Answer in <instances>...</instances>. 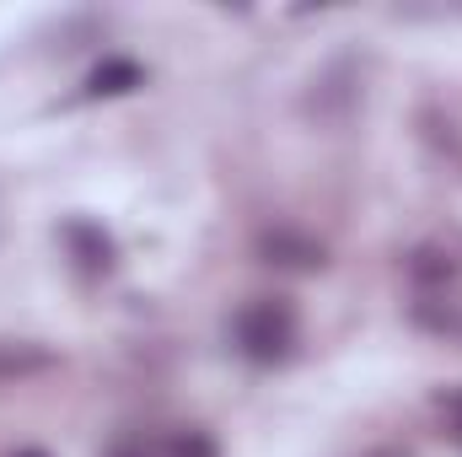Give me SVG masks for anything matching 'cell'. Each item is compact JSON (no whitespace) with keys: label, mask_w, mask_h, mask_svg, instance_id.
<instances>
[{"label":"cell","mask_w":462,"mask_h":457,"mask_svg":"<svg viewBox=\"0 0 462 457\" xmlns=\"http://www.w3.org/2000/svg\"><path fill=\"white\" fill-rule=\"evenodd\" d=\"M231 340L247 360H285L296 344V312L274 296H258L231 318Z\"/></svg>","instance_id":"cell-1"},{"label":"cell","mask_w":462,"mask_h":457,"mask_svg":"<svg viewBox=\"0 0 462 457\" xmlns=\"http://www.w3.org/2000/svg\"><path fill=\"white\" fill-rule=\"evenodd\" d=\"M258 253L280 269H323V242L307 237V231H291V227H274L258 237Z\"/></svg>","instance_id":"cell-2"},{"label":"cell","mask_w":462,"mask_h":457,"mask_svg":"<svg viewBox=\"0 0 462 457\" xmlns=\"http://www.w3.org/2000/svg\"><path fill=\"white\" fill-rule=\"evenodd\" d=\"M409 280L420 285V296H447V285L457 280V264L441 247H414L409 253Z\"/></svg>","instance_id":"cell-3"},{"label":"cell","mask_w":462,"mask_h":457,"mask_svg":"<svg viewBox=\"0 0 462 457\" xmlns=\"http://www.w3.org/2000/svg\"><path fill=\"white\" fill-rule=\"evenodd\" d=\"M414 323L430 329V334L462 340V302H452V296H425V302H414Z\"/></svg>","instance_id":"cell-4"},{"label":"cell","mask_w":462,"mask_h":457,"mask_svg":"<svg viewBox=\"0 0 462 457\" xmlns=\"http://www.w3.org/2000/svg\"><path fill=\"white\" fill-rule=\"evenodd\" d=\"M65 242L76 247V258H81L87 269H108V264H114V242L97 227H87V221H76V227L65 231Z\"/></svg>","instance_id":"cell-5"},{"label":"cell","mask_w":462,"mask_h":457,"mask_svg":"<svg viewBox=\"0 0 462 457\" xmlns=\"http://www.w3.org/2000/svg\"><path fill=\"white\" fill-rule=\"evenodd\" d=\"M129 87H140V65L134 60H108V65H97L92 70V92L103 98H114V92H129Z\"/></svg>","instance_id":"cell-6"},{"label":"cell","mask_w":462,"mask_h":457,"mask_svg":"<svg viewBox=\"0 0 462 457\" xmlns=\"http://www.w3.org/2000/svg\"><path fill=\"white\" fill-rule=\"evenodd\" d=\"M436 420H441V431L462 447V387H452V393L436 398Z\"/></svg>","instance_id":"cell-7"},{"label":"cell","mask_w":462,"mask_h":457,"mask_svg":"<svg viewBox=\"0 0 462 457\" xmlns=\"http://www.w3.org/2000/svg\"><path fill=\"white\" fill-rule=\"evenodd\" d=\"M172 457H216V442H210L205 431H183V436L172 442Z\"/></svg>","instance_id":"cell-8"},{"label":"cell","mask_w":462,"mask_h":457,"mask_svg":"<svg viewBox=\"0 0 462 457\" xmlns=\"http://www.w3.org/2000/svg\"><path fill=\"white\" fill-rule=\"evenodd\" d=\"M16 457H49V452H38V447H27V452H16Z\"/></svg>","instance_id":"cell-9"},{"label":"cell","mask_w":462,"mask_h":457,"mask_svg":"<svg viewBox=\"0 0 462 457\" xmlns=\"http://www.w3.org/2000/svg\"><path fill=\"white\" fill-rule=\"evenodd\" d=\"M118 457H140V452H118Z\"/></svg>","instance_id":"cell-10"}]
</instances>
